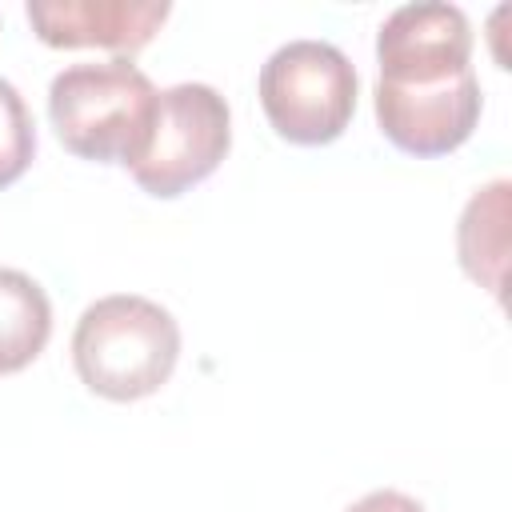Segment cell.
<instances>
[{
  "instance_id": "cell-1",
  "label": "cell",
  "mask_w": 512,
  "mask_h": 512,
  "mask_svg": "<svg viewBox=\"0 0 512 512\" xmlns=\"http://www.w3.org/2000/svg\"><path fill=\"white\" fill-rule=\"evenodd\" d=\"M180 360V324L148 296L116 292L88 304L72 332V364L88 392L128 404L160 392Z\"/></svg>"
},
{
  "instance_id": "cell-2",
  "label": "cell",
  "mask_w": 512,
  "mask_h": 512,
  "mask_svg": "<svg viewBox=\"0 0 512 512\" xmlns=\"http://www.w3.org/2000/svg\"><path fill=\"white\" fill-rule=\"evenodd\" d=\"M156 96L152 80L124 56L72 64L48 88V116L72 156L132 168L148 144Z\"/></svg>"
},
{
  "instance_id": "cell-3",
  "label": "cell",
  "mask_w": 512,
  "mask_h": 512,
  "mask_svg": "<svg viewBox=\"0 0 512 512\" xmlns=\"http://www.w3.org/2000/svg\"><path fill=\"white\" fill-rule=\"evenodd\" d=\"M356 68L328 40H288L260 68V108L288 144H332L356 112Z\"/></svg>"
},
{
  "instance_id": "cell-4",
  "label": "cell",
  "mask_w": 512,
  "mask_h": 512,
  "mask_svg": "<svg viewBox=\"0 0 512 512\" xmlns=\"http://www.w3.org/2000/svg\"><path fill=\"white\" fill-rule=\"evenodd\" d=\"M232 144L228 100L212 84H172L156 96V116L144 152L128 168L132 180L160 200L208 180Z\"/></svg>"
},
{
  "instance_id": "cell-5",
  "label": "cell",
  "mask_w": 512,
  "mask_h": 512,
  "mask_svg": "<svg viewBox=\"0 0 512 512\" xmlns=\"http://www.w3.org/2000/svg\"><path fill=\"white\" fill-rule=\"evenodd\" d=\"M472 24L456 4H400L376 32L380 84H440L472 64Z\"/></svg>"
},
{
  "instance_id": "cell-6",
  "label": "cell",
  "mask_w": 512,
  "mask_h": 512,
  "mask_svg": "<svg viewBox=\"0 0 512 512\" xmlns=\"http://www.w3.org/2000/svg\"><path fill=\"white\" fill-rule=\"evenodd\" d=\"M480 80L460 72L440 84H380L376 80V124L408 156H448L456 152L480 120Z\"/></svg>"
},
{
  "instance_id": "cell-7",
  "label": "cell",
  "mask_w": 512,
  "mask_h": 512,
  "mask_svg": "<svg viewBox=\"0 0 512 512\" xmlns=\"http://www.w3.org/2000/svg\"><path fill=\"white\" fill-rule=\"evenodd\" d=\"M28 24L48 48H108L124 60L152 44L168 0H28Z\"/></svg>"
},
{
  "instance_id": "cell-8",
  "label": "cell",
  "mask_w": 512,
  "mask_h": 512,
  "mask_svg": "<svg viewBox=\"0 0 512 512\" xmlns=\"http://www.w3.org/2000/svg\"><path fill=\"white\" fill-rule=\"evenodd\" d=\"M508 192H512L508 180H492L488 188H480L464 204L456 228L460 268L496 300L504 296V264H508Z\"/></svg>"
},
{
  "instance_id": "cell-9",
  "label": "cell",
  "mask_w": 512,
  "mask_h": 512,
  "mask_svg": "<svg viewBox=\"0 0 512 512\" xmlns=\"http://www.w3.org/2000/svg\"><path fill=\"white\" fill-rule=\"evenodd\" d=\"M52 336L48 292L16 268H0V376L28 368Z\"/></svg>"
},
{
  "instance_id": "cell-10",
  "label": "cell",
  "mask_w": 512,
  "mask_h": 512,
  "mask_svg": "<svg viewBox=\"0 0 512 512\" xmlns=\"http://www.w3.org/2000/svg\"><path fill=\"white\" fill-rule=\"evenodd\" d=\"M32 156H36L32 112H28L24 96L16 92V84H8L0 76V188L16 184L28 172Z\"/></svg>"
},
{
  "instance_id": "cell-11",
  "label": "cell",
  "mask_w": 512,
  "mask_h": 512,
  "mask_svg": "<svg viewBox=\"0 0 512 512\" xmlns=\"http://www.w3.org/2000/svg\"><path fill=\"white\" fill-rule=\"evenodd\" d=\"M348 512H424L420 500H412L408 492H396V488H376L368 496H360Z\"/></svg>"
}]
</instances>
